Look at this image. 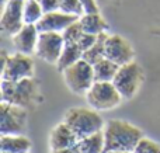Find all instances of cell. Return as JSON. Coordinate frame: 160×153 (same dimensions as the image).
<instances>
[{"label":"cell","instance_id":"6da1fadb","mask_svg":"<svg viewBox=\"0 0 160 153\" xmlns=\"http://www.w3.org/2000/svg\"><path fill=\"white\" fill-rule=\"evenodd\" d=\"M105 141V153L133 152L139 141L143 138L138 126L124 120H110L102 129Z\"/></svg>","mask_w":160,"mask_h":153},{"label":"cell","instance_id":"7a4b0ae2","mask_svg":"<svg viewBox=\"0 0 160 153\" xmlns=\"http://www.w3.org/2000/svg\"><path fill=\"white\" fill-rule=\"evenodd\" d=\"M63 122L80 139L102 131L105 122L98 111L86 107H73L65 114Z\"/></svg>","mask_w":160,"mask_h":153},{"label":"cell","instance_id":"3957f363","mask_svg":"<svg viewBox=\"0 0 160 153\" xmlns=\"http://www.w3.org/2000/svg\"><path fill=\"white\" fill-rule=\"evenodd\" d=\"M0 91H2L3 103L14 104L24 108L35 104V100L39 97L38 81L34 77L22 79L18 81L2 80Z\"/></svg>","mask_w":160,"mask_h":153},{"label":"cell","instance_id":"277c9868","mask_svg":"<svg viewBox=\"0 0 160 153\" xmlns=\"http://www.w3.org/2000/svg\"><path fill=\"white\" fill-rule=\"evenodd\" d=\"M86 100L90 108L96 111H110L122 103V96L112 81H94L86 93Z\"/></svg>","mask_w":160,"mask_h":153},{"label":"cell","instance_id":"5b68a950","mask_svg":"<svg viewBox=\"0 0 160 153\" xmlns=\"http://www.w3.org/2000/svg\"><path fill=\"white\" fill-rule=\"evenodd\" d=\"M35 66L31 55H25L21 52H16L7 55V52H2V76L3 80L18 81L22 79L34 77Z\"/></svg>","mask_w":160,"mask_h":153},{"label":"cell","instance_id":"8992f818","mask_svg":"<svg viewBox=\"0 0 160 153\" xmlns=\"http://www.w3.org/2000/svg\"><path fill=\"white\" fill-rule=\"evenodd\" d=\"M143 79L145 76L141 65L132 61L127 65L119 66L112 83L124 100H131L139 91L142 83H143Z\"/></svg>","mask_w":160,"mask_h":153},{"label":"cell","instance_id":"52a82bcc","mask_svg":"<svg viewBox=\"0 0 160 153\" xmlns=\"http://www.w3.org/2000/svg\"><path fill=\"white\" fill-rule=\"evenodd\" d=\"M62 75L66 86L75 94H86L96 81L93 65L84 59H80L75 65L65 69Z\"/></svg>","mask_w":160,"mask_h":153},{"label":"cell","instance_id":"ba28073f","mask_svg":"<svg viewBox=\"0 0 160 153\" xmlns=\"http://www.w3.org/2000/svg\"><path fill=\"white\" fill-rule=\"evenodd\" d=\"M28 115L24 107L3 103L0 106V134L21 135L27 129Z\"/></svg>","mask_w":160,"mask_h":153},{"label":"cell","instance_id":"9c48e42d","mask_svg":"<svg viewBox=\"0 0 160 153\" xmlns=\"http://www.w3.org/2000/svg\"><path fill=\"white\" fill-rule=\"evenodd\" d=\"M65 47V39L61 32H39L35 55L44 62L56 65Z\"/></svg>","mask_w":160,"mask_h":153},{"label":"cell","instance_id":"30bf717a","mask_svg":"<svg viewBox=\"0 0 160 153\" xmlns=\"http://www.w3.org/2000/svg\"><path fill=\"white\" fill-rule=\"evenodd\" d=\"M105 58L122 66L133 61L135 51L127 38L118 34H108L105 39Z\"/></svg>","mask_w":160,"mask_h":153},{"label":"cell","instance_id":"8fae6325","mask_svg":"<svg viewBox=\"0 0 160 153\" xmlns=\"http://www.w3.org/2000/svg\"><path fill=\"white\" fill-rule=\"evenodd\" d=\"M24 4L25 0H8L7 4L3 6L0 27L4 34L13 37L24 27Z\"/></svg>","mask_w":160,"mask_h":153},{"label":"cell","instance_id":"7c38bea8","mask_svg":"<svg viewBox=\"0 0 160 153\" xmlns=\"http://www.w3.org/2000/svg\"><path fill=\"white\" fill-rule=\"evenodd\" d=\"M79 20V17L70 16L63 11H52V13H45L44 17L38 21L37 28L39 32H63L72 22Z\"/></svg>","mask_w":160,"mask_h":153},{"label":"cell","instance_id":"4fadbf2b","mask_svg":"<svg viewBox=\"0 0 160 153\" xmlns=\"http://www.w3.org/2000/svg\"><path fill=\"white\" fill-rule=\"evenodd\" d=\"M38 38L39 31L37 28V25L24 24V27L18 32L11 37V41H13V45L17 52L25 53V55H32V53H35Z\"/></svg>","mask_w":160,"mask_h":153},{"label":"cell","instance_id":"5bb4252c","mask_svg":"<svg viewBox=\"0 0 160 153\" xmlns=\"http://www.w3.org/2000/svg\"><path fill=\"white\" fill-rule=\"evenodd\" d=\"M79 143V138L75 135V132L69 128L65 122H61L51 131L49 134V146L51 151H59L76 146Z\"/></svg>","mask_w":160,"mask_h":153},{"label":"cell","instance_id":"9a60e30c","mask_svg":"<svg viewBox=\"0 0 160 153\" xmlns=\"http://www.w3.org/2000/svg\"><path fill=\"white\" fill-rule=\"evenodd\" d=\"M0 151L6 153H30L31 141L21 135H2L0 136Z\"/></svg>","mask_w":160,"mask_h":153},{"label":"cell","instance_id":"2e32d148","mask_svg":"<svg viewBox=\"0 0 160 153\" xmlns=\"http://www.w3.org/2000/svg\"><path fill=\"white\" fill-rule=\"evenodd\" d=\"M82 28L84 32L93 34V35H101V34L107 32L108 24L105 18L98 13H84L79 18Z\"/></svg>","mask_w":160,"mask_h":153},{"label":"cell","instance_id":"e0dca14e","mask_svg":"<svg viewBox=\"0 0 160 153\" xmlns=\"http://www.w3.org/2000/svg\"><path fill=\"white\" fill-rule=\"evenodd\" d=\"M80 59H83V51L79 48V45L73 44V42H65L63 51H62L61 58L56 63V67L59 72H63L65 69L75 65Z\"/></svg>","mask_w":160,"mask_h":153},{"label":"cell","instance_id":"ac0fdd59","mask_svg":"<svg viewBox=\"0 0 160 153\" xmlns=\"http://www.w3.org/2000/svg\"><path fill=\"white\" fill-rule=\"evenodd\" d=\"M78 148L80 153H105L104 132L100 131L79 141Z\"/></svg>","mask_w":160,"mask_h":153},{"label":"cell","instance_id":"d6986e66","mask_svg":"<svg viewBox=\"0 0 160 153\" xmlns=\"http://www.w3.org/2000/svg\"><path fill=\"white\" fill-rule=\"evenodd\" d=\"M93 69L96 81H112L119 66L117 63H114L112 61H110V59L104 58L101 61H98L97 63H94Z\"/></svg>","mask_w":160,"mask_h":153},{"label":"cell","instance_id":"ffe728a7","mask_svg":"<svg viewBox=\"0 0 160 153\" xmlns=\"http://www.w3.org/2000/svg\"><path fill=\"white\" fill-rule=\"evenodd\" d=\"M107 35H108V32H104V34H101V35H98L96 44H94L90 49L83 52V59H84V61L94 65L98 61L105 58V39H107Z\"/></svg>","mask_w":160,"mask_h":153},{"label":"cell","instance_id":"44dd1931","mask_svg":"<svg viewBox=\"0 0 160 153\" xmlns=\"http://www.w3.org/2000/svg\"><path fill=\"white\" fill-rule=\"evenodd\" d=\"M44 10L38 0H25L24 4V22L25 24L37 25L38 21L44 17Z\"/></svg>","mask_w":160,"mask_h":153},{"label":"cell","instance_id":"7402d4cb","mask_svg":"<svg viewBox=\"0 0 160 153\" xmlns=\"http://www.w3.org/2000/svg\"><path fill=\"white\" fill-rule=\"evenodd\" d=\"M59 10L75 17H82L84 14L80 0H59Z\"/></svg>","mask_w":160,"mask_h":153},{"label":"cell","instance_id":"603a6c76","mask_svg":"<svg viewBox=\"0 0 160 153\" xmlns=\"http://www.w3.org/2000/svg\"><path fill=\"white\" fill-rule=\"evenodd\" d=\"M83 32H84V31H83V28H82V24H80L79 20H76L75 22H72V24L62 32V35H63L65 42H73V44H78L80 37L83 35Z\"/></svg>","mask_w":160,"mask_h":153},{"label":"cell","instance_id":"cb8c5ba5","mask_svg":"<svg viewBox=\"0 0 160 153\" xmlns=\"http://www.w3.org/2000/svg\"><path fill=\"white\" fill-rule=\"evenodd\" d=\"M133 153H160V143L143 136L133 149Z\"/></svg>","mask_w":160,"mask_h":153},{"label":"cell","instance_id":"d4e9b609","mask_svg":"<svg viewBox=\"0 0 160 153\" xmlns=\"http://www.w3.org/2000/svg\"><path fill=\"white\" fill-rule=\"evenodd\" d=\"M97 38H98V35H93V34L83 32V35L80 37V39H79V42H78V45H79L80 49L84 52V51L90 49V48L93 47L94 44H96Z\"/></svg>","mask_w":160,"mask_h":153},{"label":"cell","instance_id":"484cf974","mask_svg":"<svg viewBox=\"0 0 160 153\" xmlns=\"http://www.w3.org/2000/svg\"><path fill=\"white\" fill-rule=\"evenodd\" d=\"M44 13H52L59 10V0H38Z\"/></svg>","mask_w":160,"mask_h":153},{"label":"cell","instance_id":"4316f807","mask_svg":"<svg viewBox=\"0 0 160 153\" xmlns=\"http://www.w3.org/2000/svg\"><path fill=\"white\" fill-rule=\"evenodd\" d=\"M83 6L84 13H98L100 11V6L96 0H80Z\"/></svg>","mask_w":160,"mask_h":153},{"label":"cell","instance_id":"83f0119b","mask_svg":"<svg viewBox=\"0 0 160 153\" xmlns=\"http://www.w3.org/2000/svg\"><path fill=\"white\" fill-rule=\"evenodd\" d=\"M52 153H80L78 145L72 146V148H66V149H59V151H52Z\"/></svg>","mask_w":160,"mask_h":153},{"label":"cell","instance_id":"f1b7e54d","mask_svg":"<svg viewBox=\"0 0 160 153\" xmlns=\"http://www.w3.org/2000/svg\"><path fill=\"white\" fill-rule=\"evenodd\" d=\"M97 3H98V6L101 7V6H108V4H112V3L118 2V0H96Z\"/></svg>","mask_w":160,"mask_h":153},{"label":"cell","instance_id":"f546056e","mask_svg":"<svg viewBox=\"0 0 160 153\" xmlns=\"http://www.w3.org/2000/svg\"><path fill=\"white\" fill-rule=\"evenodd\" d=\"M7 3H8V0H2V4H3V6H6Z\"/></svg>","mask_w":160,"mask_h":153},{"label":"cell","instance_id":"4dcf8cb0","mask_svg":"<svg viewBox=\"0 0 160 153\" xmlns=\"http://www.w3.org/2000/svg\"><path fill=\"white\" fill-rule=\"evenodd\" d=\"M110 153H133V152H110Z\"/></svg>","mask_w":160,"mask_h":153},{"label":"cell","instance_id":"1f68e13d","mask_svg":"<svg viewBox=\"0 0 160 153\" xmlns=\"http://www.w3.org/2000/svg\"><path fill=\"white\" fill-rule=\"evenodd\" d=\"M2 153H6V152H2Z\"/></svg>","mask_w":160,"mask_h":153}]
</instances>
